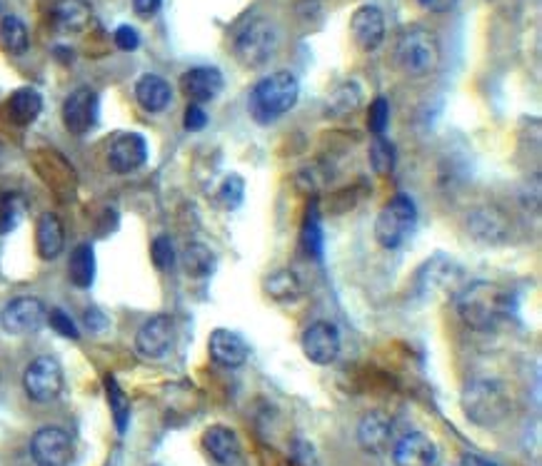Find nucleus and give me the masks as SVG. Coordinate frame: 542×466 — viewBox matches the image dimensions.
<instances>
[{
    "label": "nucleus",
    "mask_w": 542,
    "mask_h": 466,
    "mask_svg": "<svg viewBox=\"0 0 542 466\" xmlns=\"http://www.w3.org/2000/svg\"><path fill=\"white\" fill-rule=\"evenodd\" d=\"M512 400L508 387L497 379H475L463 391L465 417L477 426H497L510 417Z\"/></svg>",
    "instance_id": "obj_2"
},
{
    "label": "nucleus",
    "mask_w": 542,
    "mask_h": 466,
    "mask_svg": "<svg viewBox=\"0 0 542 466\" xmlns=\"http://www.w3.org/2000/svg\"><path fill=\"white\" fill-rule=\"evenodd\" d=\"M368 157H370V165L378 175H390L395 167V145L390 143L385 135H375Z\"/></svg>",
    "instance_id": "obj_31"
},
{
    "label": "nucleus",
    "mask_w": 542,
    "mask_h": 466,
    "mask_svg": "<svg viewBox=\"0 0 542 466\" xmlns=\"http://www.w3.org/2000/svg\"><path fill=\"white\" fill-rule=\"evenodd\" d=\"M300 95V83L293 73L278 70L262 78L250 92V112L258 122H272L290 112Z\"/></svg>",
    "instance_id": "obj_3"
},
{
    "label": "nucleus",
    "mask_w": 542,
    "mask_h": 466,
    "mask_svg": "<svg viewBox=\"0 0 542 466\" xmlns=\"http://www.w3.org/2000/svg\"><path fill=\"white\" fill-rule=\"evenodd\" d=\"M418 227V207L407 195H395L393 200L378 212L375 220V240L385 250H397L413 237Z\"/></svg>",
    "instance_id": "obj_4"
},
{
    "label": "nucleus",
    "mask_w": 542,
    "mask_h": 466,
    "mask_svg": "<svg viewBox=\"0 0 542 466\" xmlns=\"http://www.w3.org/2000/svg\"><path fill=\"white\" fill-rule=\"evenodd\" d=\"M512 295L505 285L477 279L458 295V314L475 332H495L510 317Z\"/></svg>",
    "instance_id": "obj_1"
},
{
    "label": "nucleus",
    "mask_w": 542,
    "mask_h": 466,
    "mask_svg": "<svg viewBox=\"0 0 542 466\" xmlns=\"http://www.w3.org/2000/svg\"><path fill=\"white\" fill-rule=\"evenodd\" d=\"M243 198H245V180L240 178L237 172H230L223 182H220V188L215 192V200L218 205L223 207V210H235L243 205Z\"/></svg>",
    "instance_id": "obj_30"
},
{
    "label": "nucleus",
    "mask_w": 542,
    "mask_h": 466,
    "mask_svg": "<svg viewBox=\"0 0 542 466\" xmlns=\"http://www.w3.org/2000/svg\"><path fill=\"white\" fill-rule=\"evenodd\" d=\"M265 289H268L272 300L278 302H295L303 295V285H300V279H298L293 269L272 272L271 277L265 279Z\"/></svg>",
    "instance_id": "obj_28"
},
{
    "label": "nucleus",
    "mask_w": 542,
    "mask_h": 466,
    "mask_svg": "<svg viewBox=\"0 0 542 466\" xmlns=\"http://www.w3.org/2000/svg\"><path fill=\"white\" fill-rule=\"evenodd\" d=\"M93 21V8L88 0H60L53 11V22L63 33H83Z\"/></svg>",
    "instance_id": "obj_24"
},
{
    "label": "nucleus",
    "mask_w": 542,
    "mask_h": 466,
    "mask_svg": "<svg viewBox=\"0 0 542 466\" xmlns=\"http://www.w3.org/2000/svg\"><path fill=\"white\" fill-rule=\"evenodd\" d=\"M208 352L213 356L215 365L226 366V369H237V366H243L248 362L250 345L237 332L215 330L210 334V342H208Z\"/></svg>",
    "instance_id": "obj_15"
},
{
    "label": "nucleus",
    "mask_w": 542,
    "mask_h": 466,
    "mask_svg": "<svg viewBox=\"0 0 542 466\" xmlns=\"http://www.w3.org/2000/svg\"><path fill=\"white\" fill-rule=\"evenodd\" d=\"M98 122V95L91 88H78L63 102V125L73 135L91 133Z\"/></svg>",
    "instance_id": "obj_11"
},
{
    "label": "nucleus",
    "mask_w": 542,
    "mask_h": 466,
    "mask_svg": "<svg viewBox=\"0 0 542 466\" xmlns=\"http://www.w3.org/2000/svg\"><path fill=\"white\" fill-rule=\"evenodd\" d=\"M173 337H175V327L168 314H155L150 317L136 337L138 355L146 359H163L173 349Z\"/></svg>",
    "instance_id": "obj_10"
},
{
    "label": "nucleus",
    "mask_w": 542,
    "mask_h": 466,
    "mask_svg": "<svg viewBox=\"0 0 542 466\" xmlns=\"http://www.w3.org/2000/svg\"><path fill=\"white\" fill-rule=\"evenodd\" d=\"M460 275V267L455 265L448 257H432L425 265L418 269V277H415V287L422 297H430V295H438L442 289H448L458 279Z\"/></svg>",
    "instance_id": "obj_19"
},
{
    "label": "nucleus",
    "mask_w": 542,
    "mask_h": 466,
    "mask_svg": "<svg viewBox=\"0 0 542 466\" xmlns=\"http://www.w3.org/2000/svg\"><path fill=\"white\" fill-rule=\"evenodd\" d=\"M182 125H185V130H191V133H198V130H203L205 125H208V115H205V110L200 108V105H188V110H185V120H182Z\"/></svg>",
    "instance_id": "obj_40"
},
{
    "label": "nucleus",
    "mask_w": 542,
    "mask_h": 466,
    "mask_svg": "<svg viewBox=\"0 0 542 466\" xmlns=\"http://www.w3.org/2000/svg\"><path fill=\"white\" fill-rule=\"evenodd\" d=\"M351 33L362 53H373L385 40V15L378 5H362L352 13Z\"/></svg>",
    "instance_id": "obj_14"
},
{
    "label": "nucleus",
    "mask_w": 542,
    "mask_h": 466,
    "mask_svg": "<svg viewBox=\"0 0 542 466\" xmlns=\"http://www.w3.org/2000/svg\"><path fill=\"white\" fill-rule=\"evenodd\" d=\"M31 45V38H28V28L21 18L15 15H8L0 22V48L8 53V56H23Z\"/></svg>",
    "instance_id": "obj_27"
},
{
    "label": "nucleus",
    "mask_w": 542,
    "mask_h": 466,
    "mask_svg": "<svg viewBox=\"0 0 542 466\" xmlns=\"http://www.w3.org/2000/svg\"><path fill=\"white\" fill-rule=\"evenodd\" d=\"M105 384H108V400H111V407H113L115 424H118V429H120V432H125L128 411H130V407H128V400H125L123 389L115 384V379H108Z\"/></svg>",
    "instance_id": "obj_36"
},
{
    "label": "nucleus",
    "mask_w": 542,
    "mask_h": 466,
    "mask_svg": "<svg viewBox=\"0 0 542 466\" xmlns=\"http://www.w3.org/2000/svg\"><path fill=\"white\" fill-rule=\"evenodd\" d=\"M147 160V143L143 135L123 133L115 137L108 147V165L118 175L136 172L138 167L146 165Z\"/></svg>",
    "instance_id": "obj_13"
},
{
    "label": "nucleus",
    "mask_w": 542,
    "mask_h": 466,
    "mask_svg": "<svg viewBox=\"0 0 542 466\" xmlns=\"http://www.w3.org/2000/svg\"><path fill=\"white\" fill-rule=\"evenodd\" d=\"M303 352L313 365L328 366L340 355V332L333 322L310 324L303 334Z\"/></svg>",
    "instance_id": "obj_12"
},
{
    "label": "nucleus",
    "mask_w": 542,
    "mask_h": 466,
    "mask_svg": "<svg viewBox=\"0 0 542 466\" xmlns=\"http://www.w3.org/2000/svg\"><path fill=\"white\" fill-rule=\"evenodd\" d=\"M182 92L191 98L195 105H203V102L215 101L220 92H223V73L218 67L210 66H200L188 70L181 80Z\"/></svg>",
    "instance_id": "obj_16"
},
{
    "label": "nucleus",
    "mask_w": 542,
    "mask_h": 466,
    "mask_svg": "<svg viewBox=\"0 0 542 466\" xmlns=\"http://www.w3.org/2000/svg\"><path fill=\"white\" fill-rule=\"evenodd\" d=\"M25 215V202L21 195L8 192L3 200H0V234L13 233Z\"/></svg>",
    "instance_id": "obj_33"
},
{
    "label": "nucleus",
    "mask_w": 542,
    "mask_h": 466,
    "mask_svg": "<svg viewBox=\"0 0 542 466\" xmlns=\"http://www.w3.org/2000/svg\"><path fill=\"white\" fill-rule=\"evenodd\" d=\"M182 267L191 277H210L215 269L213 250L200 242L188 244L182 252Z\"/></svg>",
    "instance_id": "obj_29"
},
{
    "label": "nucleus",
    "mask_w": 542,
    "mask_h": 466,
    "mask_svg": "<svg viewBox=\"0 0 542 466\" xmlns=\"http://www.w3.org/2000/svg\"><path fill=\"white\" fill-rule=\"evenodd\" d=\"M150 255H153V262L158 269H170L175 265V247H173V240L170 237H158L153 247H150Z\"/></svg>",
    "instance_id": "obj_37"
},
{
    "label": "nucleus",
    "mask_w": 542,
    "mask_h": 466,
    "mask_svg": "<svg viewBox=\"0 0 542 466\" xmlns=\"http://www.w3.org/2000/svg\"><path fill=\"white\" fill-rule=\"evenodd\" d=\"M463 466H497V464H493V462H487V459H483V456H480V454H465Z\"/></svg>",
    "instance_id": "obj_44"
},
{
    "label": "nucleus",
    "mask_w": 542,
    "mask_h": 466,
    "mask_svg": "<svg viewBox=\"0 0 542 466\" xmlns=\"http://www.w3.org/2000/svg\"><path fill=\"white\" fill-rule=\"evenodd\" d=\"M35 242H38V252L43 259H58L63 247H66V227L60 223V217L53 212H46L38 220V230H35Z\"/></svg>",
    "instance_id": "obj_22"
},
{
    "label": "nucleus",
    "mask_w": 542,
    "mask_h": 466,
    "mask_svg": "<svg viewBox=\"0 0 542 466\" xmlns=\"http://www.w3.org/2000/svg\"><path fill=\"white\" fill-rule=\"evenodd\" d=\"M435 459H438V446L420 432L400 436L393 446V464L395 466H435Z\"/></svg>",
    "instance_id": "obj_18"
},
{
    "label": "nucleus",
    "mask_w": 542,
    "mask_h": 466,
    "mask_svg": "<svg viewBox=\"0 0 542 466\" xmlns=\"http://www.w3.org/2000/svg\"><path fill=\"white\" fill-rule=\"evenodd\" d=\"M136 101L147 112H163L173 101V88L160 75H143L136 83Z\"/></svg>",
    "instance_id": "obj_23"
},
{
    "label": "nucleus",
    "mask_w": 542,
    "mask_h": 466,
    "mask_svg": "<svg viewBox=\"0 0 542 466\" xmlns=\"http://www.w3.org/2000/svg\"><path fill=\"white\" fill-rule=\"evenodd\" d=\"M280 45V31L275 22L258 18L250 21L235 38V56L243 66L260 67L265 66Z\"/></svg>",
    "instance_id": "obj_6"
},
{
    "label": "nucleus",
    "mask_w": 542,
    "mask_h": 466,
    "mask_svg": "<svg viewBox=\"0 0 542 466\" xmlns=\"http://www.w3.org/2000/svg\"><path fill=\"white\" fill-rule=\"evenodd\" d=\"M360 105V88L355 85V83H342L333 95H330L328 108L330 112H335V115H348L355 108Z\"/></svg>",
    "instance_id": "obj_34"
},
{
    "label": "nucleus",
    "mask_w": 542,
    "mask_h": 466,
    "mask_svg": "<svg viewBox=\"0 0 542 466\" xmlns=\"http://www.w3.org/2000/svg\"><path fill=\"white\" fill-rule=\"evenodd\" d=\"M85 322H88L91 330H102V327H105V317H102L98 310H88V314H85Z\"/></svg>",
    "instance_id": "obj_43"
},
{
    "label": "nucleus",
    "mask_w": 542,
    "mask_h": 466,
    "mask_svg": "<svg viewBox=\"0 0 542 466\" xmlns=\"http://www.w3.org/2000/svg\"><path fill=\"white\" fill-rule=\"evenodd\" d=\"M31 456L38 466H68L73 462V439L60 426H43L31 439Z\"/></svg>",
    "instance_id": "obj_8"
},
{
    "label": "nucleus",
    "mask_w": 542,
    "mask_h": 466,
    "mask_svg": "<svg viewBox=\"0 0 542 466\" xmlns=\"http://www.w3.org/2000/svg\"><path fill=\"white\" fill-rule=\"evenodd\" d=\"M303 247L307 250V255H313L315 259L323 257V224L317 215V202L310 205L306 223H303Z\"/></svg>",
    "instance_id": "obj_32"
},
{
    "label": "nucleus",
    "mask_w": 542,
    "mask_h": 466,
    "mask_svg": "<svg viewBox=\"0 0 542 466\" xmlns=\"http://www.w3.org/2000/svg\"><path fill=\"white\" fill-rule=\"evenodd\" d=\"M48 320L46 304L35 297H18V300L8 302L3 312H0V324L8 334L15 337H25V334H35Z\"/></svg>",
    "instance_id": "obj_9"
},
{
    "label": "nucleus",
    "mask_w": 542,
    "mask_h": 466,
    "mask_svg": "<svg viewBox=\"0 0 542 466\" xmlns=\"http://www.w3.org/2000/svg\"><path fill=\"white\" fill-rule=\"evenodd\" d=\"M395 439V432H393V422L390 417L383 414V411H370L362 417L360 426H358V442L365 452L370 454H385L390 444Z\"/></svg>",
    "instance_id": "obj_20"
},
{
    "label": "nucleus",
    "mask_w": 542,
    "mask_h": 466,
    "mask_svg": "<svg viewBox=\"0 0 542 466\" xmlns=\"http://www.w3.org/2000/svg\"><path fill=\"white\" fill-rule=\"evenodd\" d=\"M203 444L208 449V454L223 466H235L240 462V454H243L237 434L230 426H223V424H215L203 434Z\"/></svg>",
    "instance_id": "obj_21"
},
{
    "label": "nucleus",
    "mask_w": 542,
    "mask_h": 466,
    "mask_svg": "<svg viewBox=\"0 0 542 466\" xmlns=\"http://www.w3.org/2000/svg\"><path fill=\"white\" fill-rule=\"evenodd\" d=\"M63 366L56 356H38L33 359L23 374V387L28 397L38 404H48L56 401L63 391Z\"/></svg>",
    "instance_id": "obj_7"
},
{
    "label": "nucleus",
    "mask_w": 542,
    "mask_h": 466,
    "mask_svg": "<svg viewBox=\"0 0 542 466\" xmlns=\"http://www.w3.org/2000/svg\"><path fill=\"white\" fill-rule=\"evenodd\" d=\"M48 324H50L60 337H68V339H78L80 337L76 322H73L63 310H50V314H48Z\"/></svg>",
    "instance_id": "obj_38"
},
{
    "label": "nucleus",
    "mask_w": 542,
    "mask_h": 466,
    "mask_svg": "<svg viewBox=\"0 0 542 466\" xmlns=\"http://www.w3.org/2000/svg\"><path fill=\"white\" fill-rule=\"evenodd\" d=\"M397 66L405 70L407 75H428L430 70H435L440 60V48L435 35L425 28H410L400 35L395 48Z\"/></svg>",
    "instance_id": "obj_5"
},
{
    "label": "nucleus",
    "mask_w": 542,
    "mask_h": 466,
    "mask_svg": "<svg viewBox=\"0 0 542 466\" xmlns=\"http://www.w3.org/2000/svg\"><path fill=\"white\" fill-rule=\"evenodd\" d=\"M115 45L125 50V53H130V50H138V45H140V35L133 25H120L118 31H115Z\"/></svg>",
    "instance_id": "obj_39"
},
{
    "label": "nucleus",
    "mask_w": 542,
    "mask_h": 466,
    "mask_svg": "<svg viewBox=\"0 0 542 466\" xmlns=\"http://www.w3.org/2000/svg\"><path fill=\"white\" fill-rule=\"evenodd\" d=\"M420 5L425 8V11L430 13H438V15H442V13H450L455 5H458V0H418Z\"/></svg>",
    "instance_id": "obj_41"
},
{
    "label": "nucleus",
    "mask_w": 542,
    "mask_h": 466,
    "mask_svg": "<svg viewBox=\"0 0 542 466\" xmlns=\"http://www.w3.org/2000/svg\"><path fill=\"white\" fill-rule=\"evenodd\" d=\"M40 110H43V98L33 88L15 90L11 95V101H8L11 120L18 122V125H31L40 115Z\"/></svg>",
    "instance_id": "obj_25"
},
{
    "label": "nucleus",
    "mask_w": 542,
    "mask_h": 466,
    "mask_svg": "<svg viewBox=\"0 0 542 466\" xmlns=\"http://www.w3.org/2000/svg\"><path fill=\"white\" fill-rule=\"evenodd\" d=\"M70 282L80 289H88L95 279V252L91 244H78L68 262Z\"/></svg>",
    "instance_id": "obj_26"
},
{
    "label": "nucleus",
    "mask_w": 542,
    "mask_h": 466,
    "mask_svg": "<svg viewBox=\"0 0 542 466\" xmlns=\"http://www.w3.org/2000/svg\"><path fill=\"white\" fill-rule=\"evenodd\" d=\"M387 122H390V102L385 101V98H375L370 110H368V127H370V133L385 135Z\"/></svg>",
    "instance_id": "obj_35"
},
{
    "label": "nucleus",
    "mask_w": 542,
    "mask_h": 466,
    "mask_svg": "<svg viewBox=\"0 0 542 466\" xmlns=\"http://www.w3.org/2000/svg\"><path fill=\"white\" fill-rule=\"evenodd\" d=\"M467 227L475 240L485 244H502L510 240L508 217L497 207H477L467 217Z\"/></svg>",
    "instance_id": "obj_17"
},
{
    "label": "nucleus",
    "mask_w": 542,
    "mask_h": 466,
    "mask_svg": "<svg viewBox=\"0 0 542 466\" xmlns=\"http://www.w3.org/2000/svg\"><path fill=\"white\" fill-rule=\"evenodd\" d=\"M160 5H163V0H133V8H136L138 15H143V18L155 15V13L160 11Z\"/></svg>",
    "instance_id": "obj_42"
}]
</instances>
